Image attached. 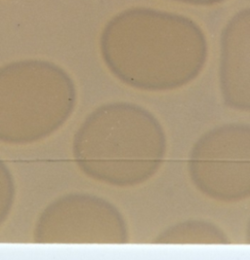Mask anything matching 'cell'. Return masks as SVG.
Segmentation results:
<instances>
[{
    "label": "cell",
    "instance_id": "1",
    "mask_svg": "<svg viewBox=\"0 0 250 260\" xmlns=\"http://www.w3.org/2000/svg\"><path fill=\"white\" fill-rule=\"evenodd\" d=\"M101 53L108 71L132 89L159 93L181 89L202 73L208 56L203 30L190 19L135 8L106 25Z\"/></svg>",
    "mask_w": 250,
    "mask_h": 260
},
{
    "label": "cell",
    "instance_id": "2",
    "mask_svg": "<svg viewBox=\"0 0 250 260\" xmlns=\"http://www.w3.org/2000/svg\"><path fill=\"white\" fill-rule=\"evenodd\" d=\"M167 138L159 120L128 102L103 104L75 132L72 155L88 178L116 187L141 185L163 165Z\"/></svg>",
    "mask_w": 250,
    "mask_h": 260
},
{
    "label": "cell",
    "instance_id": "3",
    "mask_svg": "<svg viewBox=\"0 0 250 260\" xmlns=\"http://www.w3.org/2000/svg\"><path fill=\"white\" fill-rule=\"evenodd\" d=\"M77 90L72 76L42 59L0 68V142L27 145L43 141L72 117Z\"/></svg>",
    "mask_w": 250,
    "mask_h": 260
},
{
    "label": "cell",
    "instance_id": "4",
    "mask_svg": "<svg viewBox=\"0 0 250 260\" xmlns=\"http://www.w3.org/2000/svg\"><path fill=\"white\" fill-rule=\"evenodd\" d=\"M192 184L222 203L250 198V124L227 123L205 132L188 158Z\"/></svg>",
    "mask_w": 250,
    "mask_h": 260
},
{
    "label": "cell",
    "instance_id": "5",
    "mask_svg": "<svg viewBox=\"0 0 250 260\" xmlns=\"http://www.w3.org/2000/svg\"><path fill=\"white\" fill-rule=\"evenodd\" d=\"M130 241L119 209L90 193H69L51 202L36 220L34 242L51 244H115Z\"/></svg>",
    "mask_w": 250,
    "mask_h": 260
},
{
    "label": "cell",
    "instance_id": "6",
    "mask_svg": "<svg viewBox=\"0 0 250 260\" xmlns=\"http://www.w3.org/2000/svg\"><path fill=\"white\" fill-rule=\"evenodd\" d=\"M219 87L227 107L250 113V8L236 14L222 32Z\"/></svg>",
    "mask_w": 250,
    "mask_h": 260
},
{
    "label": "cell",
    "instance_id": "7",
    "mask_svg": "<svg viewBox=\"0 0 250 260\" xmlns=\"http://www.w3.org/2000/svg\"><path fill=\"white\" fill-rule=\"evenodd\" d=\"M155 244L162 245H230L225 231L204 219H189L171 225L159 233Z\"/></svg>",
    "mask_w": 250,
    "mask_h": 260
},
{
    "label": "cell",
    "instance_id": "8",
    "mask_svg": "<svg viewBox=\"0 0 250 260\" xmlns=\"http://www.w3.org/2000/svg\"><path fill=\"white\" fill-rule=\"evenodd\" d=\"M16 199V184L12 172L0 159V227L12 211Z\"/></svg>",
    "mask_w": 250,
    "mask_h": 260
},
{
    "label": "cell",
    "instance_id": "9",
    "mask_svg": "<svg viewBox=\"0 0 250 260\" xmlns=\"http://www.w3.org/2000/svg\"><path fill=\"white\" fill-rule=\"evenodd\" d=\"M176 1H181L185 3H190V4H196V5H211L215 3H219L224 0H176Z\"/></svg>",
    "mask_w": 250,
    "mask_h": 260
}]
</instances>
